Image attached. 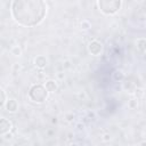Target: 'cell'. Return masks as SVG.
<instances>
[{"instance_id":"obj_1","label":"cell","mask_w":146,"mask_h":146,"mask_svg":"<svg viewBox=\"0 0 146 146\" xmlns=\"http://www.w3.org/2000/svg\"><path fill=\"white\" fill-rule=\"evenodd\" d=\"M10 13L17 24L33 27L44 19L47 5L44 0H13Z\"/></svg>"},{"instance_id":"obj_2","label":"cell","mask_w":146,"mask_h":146,"mask_svg":"<svg viewBox=\"0 0 146 146\" xmlns=\"http://www.w3.org/2000/svg\"><path fill=\"white\" fill-rule=\"evenodd\" d=\"M121 0H98L99 10L105 15H114L121 8Z\"/></svg>"},{"instance_id":"obj_3","label":"cell","mask_w":146,"mask_h":146,"mask_svg":"<svg viewBox=\"0 0 146 146\" xmlns=\"http://www.w3.org/2000/svg\"><path fill=\"white\" fill-rule=\"evenodd\" d=\"M29 98L34 103H43L48 97V91L42 84H34L29 90Z\"/></svg>"},{"instance_id":"obj_4","label":"cell","mask_w":146,"mask_h":146,"mask_svg":"<svg viewBox=\"0 0 146 146\" xmlns=\"http://www.w3.org/2000/svg\"><path fill=\"white\" fill-rule=\"evenodd\" d=\"M88 51L92 55V56H99L103 51V43L98 40H92L89 44H88Z\"/></svg>"},{"instance_id":"obj_5","label":"cell","mask_w":146,"mask_h":146,"mask_svg":"<svg viewBox=\"0 0 146 146\" xmlns=\"http://www.w3.org/2000/svg\"><path fill=\"white\" fill-rule=\"evenodd\" d=\"M11 122L6 117H0V135H6L11 130Z\"/></svg>"},{"instance_id":"obj_6","label":"cell","mask_w":146,"mask_h":146,"mask_svg":"<svg viewBox=\"0 0 146 146\" xmlns=\"http://www.w3.org/2000/svg\"><path fill=\"white\" fill-rule=\"evenodd\" d=\"M5 106H6L7 111H8V112H10V113H15V112L17 111V108H18V104H17V102H16L15 99L6 100Z\"/></svg>"},{"instance_id":"obj_7","label":"cell","mask_w":146,"mask_h":146,"mask_svg":"<svg viewBox=\"0 0 146 146\" xmlns=\"http://www.w3.org/2000/svg\"><path fill=\"white\" fill-rule=\"evenodd\" d=\"M34 64H35L36 67H39V68H43V67L47 66L48 60H47V58H46L44 56L40 55V56L35 57V59H34Z\"/></svg>"},{"instance_id":"obj_8","label":"cell","mask_w":146,"mask_h":146,"mask_svg":"<svg viewBox=\"0 0 146 146\" xmlns=\"http://www.w3.org/2000/svg\"><path fill=\"white\" fill-rule=\"evenodd\" d=\"M44 88L47 89L48 92H54V91L57 90V83L54 80H48L46 82V84H44Z\"/></svg>"},{"instance_id":"obj_9","label":"cell","mask_w":146,"mask_h":146,"mask_svg":"<svg viewBox=\"0 0 146 146\" xmlns=\"http://www.w3.org/2000/svg\"><path fill=\"white\" fill-rule=\"evenodd\" d=\"M145 44H146V41H145L144 38H140V39L137 40V48H138L143 54H144V51H145Z\"/></svg>"},{"instance_id":"obj_10","label":"cell","mask_w":146,"mask_h":146,"mask_svg":"<svg viewBox=\"0 0 146 146\" xmlns=\"http://www.w3.org/2000/svg\"><path fill=\"white\" fill-rule=\"evenodd\" d=\"M113 78H114L115 81H121V80H123L124 75H123V73L121 71H116V72L113 73Z\"/></svg>"},{"instance_id":"obj_11","label":"cell","mask_w":146,"mask_h":146,"mask_svg":"<svg viewBox=\"0 0 146 146\" xmlns=\"http://www.w3.org/2000/svg\"><path fill=\"white\" fill-rule=\"evenodd\" d=\"M6 100H7V98H6V94H5V91L0 88V107H2V106L6 104Z\"/></svg>"},{"instance_id":"obj_12","label":"cell","mask_w":146,"mask_h":146,"mask_svg":"<svg viewBox=\"0 0 146 146\" xmlns=\"http://www.w3.org/2000/svg\"><path fill=\"white\" fill-rule=\"evenodd\" d=\"M11 54H13L14 56H21V54H22V49H21L18 46H15V47L11 48Z\"/></svg>"},{"instance_id":"obj_13","label":"cell","mask_w":146,"mask_h":146,"mask_svg":"<svg viewBox=\"0 0 146 146\" xmlns=\"http://www.w3.org/2000/svg\"><path fill=\"white\" fill-rule=\"evenodd\" d=\"M90 26H91V24H90V22H89V21L83 19V21L81 22V29H82V30H89V29H90Z\"/></svg>"}]
</instances>
